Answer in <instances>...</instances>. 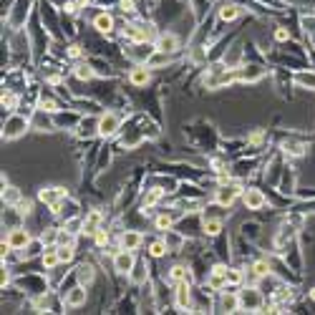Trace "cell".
<instances>
[{"instance_id":"obj_1","label":"cell","mask_w":315,"mask_h":315,"mask_svg":"<svg viewBox=\"0 0 315 315\" xmlns=\"http://www.w3.org/2000/svg\"><path fill=\"white\" fill-rule=\"evenodd\" d=\"M265 302V295L260 292L257 285H242L240 287V310L245 312H260Z\"/></svg>"},{"instance_id":"obj_2","label":"cell","mask_w":315,"mask_h":315,"mask_svg":"<svg viewBox=\"0 0 315 315\" xmlns=\"http://www.w3.org/2000/svg\"><path fill=\"white\" fill-rule=\"evenodd\" d=\"M242 184L240 182H230V184H217V189H215V204H220V207H232L235 204V199L237 197H242Z\"/></svg>"},{"instance_id":"obj_3","label":"cell","mask_w":315,"mask_h":315,"mask_svg":"<svg viewBox=\"0 0 315 315\" xmlns=\"http://www.w3.org/2000/svg\"><path fill=\"white\" fill-rule=\"evenodd\" d=\"M96 126H98V136H101V139H111V136H116L119 129H121V116H119L116 111H103V114L98 116Z\"/></svg>"},{"instance_id":"obj_4","label":"cell","mask_w":315,"mask_h":315,"mask_svg":"<svg viewBox=\"0 0 315 315\" xmlns=\"http://www.w3.org/2000/svg\"><path fill=\"white\" fill-rule=\"evenodd\" d=\"M28 126H31V121H28L26 116H18V114H13V116H11V119L3 124V139H6V141H13V139L23 136Z\"/></svg>"},{"instance_id":"obj_5","label":"cell","mask_w":315,"mask_h":315,"mask_svg":"<svg viewBox=\"0 0 315 315\" xmlns=\"http://www.w3.org/2000/svg\"><path fill=\"white\" fill-rule=\"evenodd\" d=\"M174 307L182 310V312H194V307H192V285H189V280L174 285Z\"/></svg>"},{"instance_id":"obj_6","label":"cell","mask_w":315,"mask_h":315,"mask_svg":"<svg viewBox=\"0 0 315 315\" xmlns=\"http://www.w3.org/2000/svg\"><path fill=\"white\" fill-rule=\"evenodd\" d=\"M134 265H136V252L119 247L116 255H114V270H116L119 275H126V277H129V272L134 270Z\"/></svg>"},{"instance_id":"obj_7","label":"cell","mask_w":315,"mask_h":315,"mask_svg":"<svg viewBox=\"0 0 315 315\" xmlns=\"http://www.w3.org/2000/svg\"><path fill=\"white\" fill-rule=\"evenodd\" d=\"M225 287H230L227 282V267L225 265H215L207 275V290L209 292H222Z\"/></svg>"},{"instance_id":"obj_8","label":"cell","mask_w":315,"mask_h":315,"mask_svg":"<svg viewBox=\"0 0 315 315\" xmlns=\"http://www.w3.org/2000/svg\"><path fill=\"white\" fill-rule=\"evenodd\" d=\"M242 204H245V209H250V212H260V209H265L267 197H265V192H262V189L250 187V189H245V192H242Z\"/></svg>"},{"instance_id":"obj_9","label":"cell","mask_w":315,"mask_h":315,"mask_svg":"<svg viewBox=\"0 0 315 315\" xmlns=\"http://www.w3.org/2000/svg\"><path fill=\"white\" fill-rule=\"evenodd\" d=\"M154 48H156V51H164V53H169V56H174V53H179L182 41H179L177 33H159V36H156V41H154Z\"/></svg>"},{"instance_id":"obj_10","label":"cell","mask_w":315,"mask_h":315,"mask_svg":"<svg viewBox=\"0 0 315 315\" xmlns=\"http://www.w3.org/2000/svg\"><path fill=\"white\" fill-rule=\"evenodd\" d=\"M63 199H68V189L66 187H43L38 192V202L46 204V207H53V204H58Z\"/></svg>"},{"instance_id":"obj_11","label":"cell","mask_w":315,"mask_h":315,"mask_svg":"<svg viewBox=\"0 0 315 315\" xmlns=\"http://www.w3.org/2000/svg\"><path fill=\"white\" fill-rule=\"evenodd\" d=\"M31 240H33V237H31V232H28L26 227H13V230L6 235V242L11 245V250H13V252L26 250V245H28Z\"/></svg>"},{"instance_id":"obj_12","label":"cell","mask_w":315,"mask_h":315,"mask_svg":"<svg viewBox=\"0 0 315 315\" xmlns=\"http://www.w3.org/2000/svg\"><path fill=\"white\" fill-rule=\"evenodd\" d=\"M149 81H151V68H149L146 63H136V66L129 71V83H131V86L144 88Z\"/></svg>"},{"instance_id":"obj_13","label":"cell","mask_w":315,"mask_h":315,"mask_svg":"<svg viewBox=\"0 0 315 315\" xmlns=\"http://www.w3.org/2000/svg\"><path fill=\"white\" fill-rule=\"evenodd\" d=\"M101 227H103V212L101 209H91V212L83 215V235L93 237Z\"/></svg>"},{"instance_id":"obj_14","label":"cell","mask_w":315,"mask_h":315,"mask_svg":"<svg viewBox=\"0 0 315 315\" xmlns=\"http://www.w3.org/2000/svg\"><path fill=\"white\" fill-rule=\"evenodd\" d=\"M86 297H88L86 285L78 282L76 287L66 290V295H63V305H66V307H81V305H86Z\"/></svg>"},{"instance_id":"obj_15","label":"cell","mask_w":315,"mask_h":315,"mask_svg":"<svg viewBox=\"0 0 315 315\" xmlns=\"http://www.w3.org/2000/svg\"><path fill=\"white\" fill-rule=\"evenodd\" d=\"M141 242H144V235L136 232V230H124V232L119 235V247H121V250L136 252V250L141 247Z\"/></svg>"},{"instance_id":"obj_16","label":"cell","mask_w":315,"mask_h":315,"mask_svg":"<svg viewBox=\"0 0 315 315\" xmlns=\"http://www.w3.org/2000/svg\"><path fill=\"white\" fill-rule=\"evenodd\" d=\"M91 26H93L101 36H111V33H114V28H116V21H114V16H111V13H106V11H103V13H98V16L93 18V23H91Z\"/></svg>"},{"instance_id":"obj_17","label":"cell","mask_w":315,"mask_h":315,"mask_svg":"<svg viewBox=\"0 0 315 315\" xmlns=\"http://www.w3.org/2000/svg\"><path fill=\"white\" fill-rule=\"evenodd\" d=\"M46 247H48V245H46V242H43L41 237H38V240H31V242L26 245V250H21V257H23V260H33V257H41V255L46 252Z\"/></svg>"},{"instance_id":"obj_18","label":"cell","mask_w":315,"mask_h":315,"mask_svg":"<svg viewBox=\"0 0 315 315\" xmlns=\"http://www.w3.org/2000/svg\"><path fill=\"white\" fill-rule=\"evenodd\" d=\"M41 265H43L46 272H48V270H56V267L61 265V257H58L56 245H48V247H46V252L41 255Z\"/></svg>"},{"instance_id":"obj_19","label":"cell","mask_w":315,"mask_h":315,"mask_svg":"<svg viewBox=\"0 0 315 315\" xmlns=\"http://www.w3.org/2000/svg\"><path fill=\"white\" fill-rule=\"evenodd\" d=\"M220 307L225 310V312H240V292H225L222 290V295H220Z\"/></svg>"},{"instance_id":"obj_20","label":"cell","mask_w":315,"mask_h":315,"mask_svg":"<svg viewBox=\"0 0 315 315\" xmlns=\"http://www.w3.org/2000/svg\"><path fill=\"white\" fill-rule=\"evenodd\" d=\"M250 272H252L255 280H265V277L272 275V267H270V262H267L265 257H260V260H255V262L250 265Z\"/></svg>"},{"instance_id":"obj_21","label":"cell","mask_w":315,"mask_h":315,"mask_svg":"<svg viewBox=\"0 0 315 315\" xmlns=\"http://www.w3.org/2000/svg\"><path fill=\"white\" fill-rule=\"evenodd\" d=\"M129 280H131L134 285H144V282L149 280V265H146V260H144V262H139V260H136L134 270L129 272Z\"/></svg>"},{"instance_id":"obj_22","label":"cell","mask_w":315,"mask_h":315,"mask_svg":"<svg viewBox=\"0 0 315 315\" xmlns=\"http://www.w3.org/2000/svg\"><path fill=\"white\" fill-rule=\"evenodd\" d=\"M167 280H169L172 285H177V282L192 280V272L187 270V265H172V267H169V272H167Z\"/></svg>"},{"instance_id":"obj_23","label":"cell","mask_w":315,"mask_h":315,"mask_svg":"<svg viewBox=\"0 0 315 315\" xmlns=\"http://www.w3.org/2000/svg\"><path fill=\"white\" fill-rule=\"evenodd\" d=\"M93 277H96V270H93L91 262H81V265L76 267V280H78L81 285H91Z\"/></svg>"},{"instance_id":"obj_24","label":"cell","mask_w":315,"mask_h":315,"mask_svg":"<svg viewBox=\"0 0 315 315\" xmlns=\"http://www.w3.org/2000/svg\"><path fill=\"white\" fill-rule=\"evenodd\" d=\"M167 252H172V250H169V245H167L164 237H162V240H154V242L149 245V257H151V260H162V257H167Z\"/></svg>"},{"instance_id":"obj_25","label":"cell","mask_w":315,"mask_h":315,"mask_svg":"<svg viewBox=\"0 0 315 315\" xmlns=\"http://www.w3.org/2000/svg\"><path fill=\"white\" fill-rule=\"evenodd\" d=\"M240 6L237 3H225L222 8H220V21L222 23H232V21H237L240 18Z\"/></svg>"},{"instance_id":"obj_26","label":"cell","mask_w":315,"mask_h":315,"mask_svg":"<svg viewBox=\"0 0 315 315\" xmlns=\"http://www.w3.org/2000/svg\"><path fill=\"white\" fill-rule=\"evenodd\" d=\"M73 76H76L78 81H91V78L96 76V71H93V66H91V63L76 61V63H73Z\"/></svg>"},{"instance_id":"obj_27","label":"cell","mask_w":315,"mask_h":315,"mask_svg":"<svg viewBox=\"0 0 315 315\" xmlns=\"http://www.w3.org/2000/svg\"><path fill=\"white\" fill-rule=\"evenodd\" d=\"M174 227V215L169 212H162V215H156L154 217V230H159V232H167Z\"/></svg>"},{"instance_id":"obj_28","label":"cell","mask_w":315,"mask_h":315,"mask_svg":"<svg viewBox=\"0 0 315 315\" xmlns=\"http://www.w3.org/2000/svg\"><path fill=\"white\" fill-rule=\"evenodd\" d=\"M21 199H23V194L18 187H3V204L6 207H16Z\"/></svg>"},{"instance_id":"obj_29","label":"cell","mask_w":315,"mask_h":315,"mask_svg":"<svg viewBox=\"0 0 315 315\" xmlns=\"http://www.w3.org/2000/svg\"><path fill=\"white\" fill-rule=\"evenodd\" d=\"M222 227H225V222H222L220 217H207V220H204V225H202L204 235H209V237L220 235V232H222Z\"/></svg>"},{"instance_id":"obj_30","label":"cell","mask_w":315,"mask_h":315,"mask_svg":"<svg viewBox=\"0 0 315 315\" xmlns=\"http://www.w3.org/2000/svg\"><path fill=\"white\" fill-rule=\"evenodd\" d=\"M56 250H58L61 265H68V262L76 257V245H56Z\"/></svg>"},{"instance_id":"obj_31","label":"cell","mask_w":315,"mask_h":315,"mask_svg":"<svg viewBox=\"0 0 315 315\" xmlns=\"http://www.w3.org/2000/svg\"><path fill=\"white\" fill-rule=\"evenodd\" d=\"M109 242H111V232H109L106 227H101V230L93 235V247L103 250V247H109Z\"/></svg>"},{"instance_id":"obj_32","label":"cell","mask_w":315,"mask_h":315,"mask_svg":"<svg viewBox=\"0 0 315 315\" xmlns=\"http://www.w3.org/2000/svg\"><path fill=\"white\" fill-rule=\"evenodd\" d=\"M282 149H285V154H287V156H302L307 146H305V144H300V141H285V146H282Z\"/></svg>"},{"instance_id":"obj_33","label":"cell","mask_w":315,"mask_h":315,"mask_svg":"<svg viewBox=\"0 0 315 315\" xmlns=\"http://www.w3.org/2000/svg\"><path fill=\"white\" fill-rule=\"evenodd\" d=\"M38 111H41V114H56V111H58V103H56L53 98H46V96H43V98H38Z\"/></svg>"},{"instance_id":"obj_34","label":"cell","mask_w":315,"mask_h":315,"mask_svg":"<svg viewBox=\"0 0 315 315\" xmlns=\"http://www.w3.org/2000/svg\"><path fill=\"white\" fill-rule=\"evenodd\" d=\"M58 232H61V230H56V227H46V230L41 232V240H43L46 245H58Z\"/></svg>"},{"instance_id":"obj_35","label":"cell","mask_w":315,"mask_h":315,"mask_svg":"<svg viewBox=\"0 0 315 315\" xmlns=\"http://www.w3.org/2000/svg\"><path fill=\"white\" fill-rule=\"evenodd\" d=\"M11 209H16L21 217H28L31 212H33V199H21L16 207H11Z\"/></svg>"},{"instance_id":"obj_36","label":"cell","mask_w":315,"mask_h":315,"mask_svg":"<svg viewBox=\"0 0 315 315\" xmlns=\"http://www.w3.org/2000/svg\"><path fill=\"white\" fill-rule=\"evenodd\" d=\"M48 307H51V295H48V292H43V295H38V297L33 300V310L43 312V310H48Z\"/></svg>"},{"instance_id":"obj_37","label":"cell","mask_w":315,"mask_h":315,"mask_svg":"<svg viewBox=\"0 0 315 315\" xmlns=\"http://www.w3.org/2000/svg\"><path fill=\"white\" fill-rule=\"evenodd\" d=\"M16 106H18V96L13 91H6L3 93V109L6 111H16Z\"/></svg>"},{"instance_id":"obj_38","label":"cell","mask_w":315,"mask_h":315,"mask_svg":"<svg viewBox=\"0 0 315 315\" xmlns=\"http://www.w3.org/2000/svg\"><path fill=\"white\" fill-rule=\"evenodd\" d=\"M119 11L124 16H134L136 13V0H119Z\"/></svg>"},{"instance_id":"obj_39","label":"cell","mask_w":315,"mask_h":315,"mask_svg":"<svg viewBox=\"0 0 315 315\" xmlns=\"http://www.w3.org/2000/svg\"><path fill=\"white\" fill-rule=\"evenodd\" d=\"M242 280H245L242 270H232V267H227V282H230V285H242Z\"/></svg>"},{"instance_id":"obj_40","label":"cell","mask_w":315,"mask_h":315,"mask_svg":"<svg viewBox=\"0 0 315 315\" xmlns=\"http://www.w3.org/2000/svg\"><path fill=\"white\" fill-rule=\"evenodd\" d=\"M66 56H68L71 61H78V58L83 56V48H81L78 43H73V46H68V51H66Z\"/></svg>"},{"instance_id":"obj_41","label":"cell","mask_w":315,"mask_h":315,"mask_svg":"<svg viewBox=\"0 0 315 315\" xmlns=\"http://www.w3.org/2000/svg\"><path fill=\"white\" fill-rule=\"evenodd\" d=\"M302 31L310 33V36H315V18H312V16H310V18H302Z\"/></svg>"},{"instance_id":"obj_42","label":"cell","mask_w":315,"mask_h":315,"mask_svg":"<svg viewBox=\"0 0 315 315\" xmlns=\"http://www.w3.org/2000/svg\"><path fill=\"white\" fill-rule=\"evenodd\" d=\"M275 41H280V43L290 41V31H287V28H277V31H275Z\"/></svg>"},{"instance_id":"obj_43","label":"cell","mask_w":315,"mask_h":315,"mask_svg":"<svg viewBox=\"0 0 315 315\" xmlns=\"http://www.w3.org/2000/svg\"><path fill=\"white\" fill-rule=\"evenodd\" d=\"M310 300H312V302H315V287H312V290H310Z\"/></svg>"},{"instance_id":"obj_44","label":"cell","mask_w":315,"mask_h":315,"mask_svg":"<svg viewBox=\"0 0 315 315\" xmlns=\"http://www.w3.org/2000/svg\"><path fill=\"white\" fill-rule=\"evenodd\" d=\"M76 3H78V6H86V3H88V0H76Z\"/></svg>"}]
</instances>
